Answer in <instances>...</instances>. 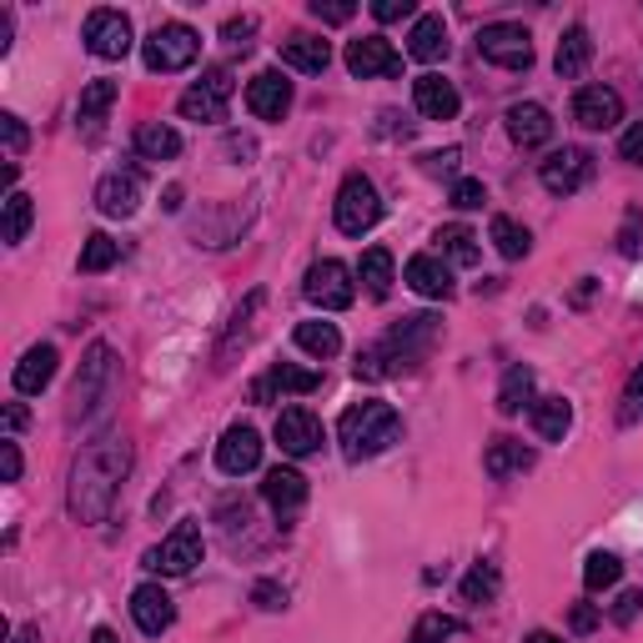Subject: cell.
Returning <instances> with one entry per match:
<instances>
[{
	"label": "cell",
	"mask_w": 643,
	"mask_h": 643,
	"mask_svg": "<svg viewBox=\"0 0 643 643\" xmlns=\"http://www.w3.org/2000/svg\"><path fill=\"white\" fill-rule=\"evenodd\" d=\"M533 428L543 442H563V432L573 428L568 397H543V403H533Z\"/></svg>",
	"instance_id": "cell-33"
},
{
	"label": "cell",
	"mask_w": 643,
	"mask_h": 643,
	"mask_svg": "<svg viewBox=\"0 0 643 643\" xmlns=\"http://www.w3.org/2000/svg\"><path fill=\"white\" fill-rule=\"evenodd\" d=\"M477 56L503 66V71H528L533 66V36L512 21H493L477 31Z\"/></svg>",
	"instance_id": "cell-7"
},
{
	"label": "cell",
	"mask_w": 643,
	"mask_h": 643,
	"mask_svg": "<svg viewBox=\"0 0 643 643\" xmlns=\"http://www.w3.org/2000/svg\"><path fill=\"white\" fill-rule=\"evenodd\" d=\"M56 347L50 342H41V347H31L21 362H15V393H25V397H36V393H46L50 387V377H56Z\"/></svg>",
	"instance_id": "cell-25"
},
{
	"label": "cell",
	"mask_w": 643,
	"mask_h": 643,
	"mask_svg": "<svg viewBox=\"0 0 643 643\" xmlns=\"http://www.w3.org/2000/svg\"><path fill=\"white\" fill-rule=\"evenodd\" d=\"M573 121L588 126V132H608V126L623 121V95L613 86H584L573 95Z\"/></svg>",
	"instance_id": "cell-15"
},
{
	"label": "cell",
	"mask_w": 643,
	"mask_h": 643,
	"mask_svg": "<svg viewBox=\"0 0 643 643\" xmlns=\"http://www.w3.org/2000/svg\"><path fill=\"white\" fill-rule=\"evenodd\" d=\"M116 91H121L116 81H91V86L81 91V106H76V126H81L86 142H95V132H101V116L111 111Z\"/></svg>",
	"instance_id": "cell-27"
},
{
	"label": "cell",
	"mask_w": 643,
	"mask_h": 643,
	"mask_svg": "<svg viewBox=\"0 0 643 643\" xmlns=\"http://www.w3.org/2000/svg\"><path fill=\"white\" fill-rule=\"evenodd\" d=\"M86 50L101 60H121L126 50H132V21L121 11H91L86 15V31H81Z\"/></svg>",
	"instance_id": "cell-12"
},
{
	"label": "cell",
	"mask_w": 643,
	"mask_h": 643,
	"mask_svg": "<svg viewBox=\"0 0 643 643\" xmlns=\"http://www.w3.org/2000/svg\"><path fill=\"white\" fill-rule=\"evenodd\" d=\"M262 463V432L247 428V422H237V428L222 432V442H216V467L227 477H241L251 473V467Z\"/></svg>",
	"instance_id": "cell-14"
},
{
	"label": "cell",
	"mask_w": 643,
	"mask_h": 643,
	"mask_svg": "<svg viewBox=\"0 0 643 643\" xmlns=\"http://www.w3.org/2000/svg\"><path fill=\"white\" fill-rule=\"evenodd\" d=\"M161 206H167V212H177V206H181V187H167V202H161Z\"/></svg>",
	"instance_id": "cell-59"
},
{
	"label": "cell",
	"mask_w": 643,
	"mask_h": 643,
	"mask_svg": "<svg viewBox=\"0 0 643 643\" xmlns=\"http://www.w3.org/2000/svg\"><path fill=\"white\" fill-rule=\"evenodd\" d=\"M116 257H121L116 241H111L106 232H91V237H86V247H81V272L86 277L106 272V267H116Z\"/></svg>",
	"instance_id": "cell-41"
},
{
	"label": "cell",
	"mask_w": 643,
	"mask_h": 643,
	"mask_svg": "<svg viewBox=\"0 0 643 643\" xmlns=\"http://www.w3.org/2000/svg\"><path fill=\"white\" fill-rule=\"evenodd\" d=\"M453 633H458V619H448V613H422L407 643H448Z\"/></svg>",
	"instance_id": "cell-43"
},
{
	"label": "cell",
	"mask_w": 643,
	"mask_h": 643,
	"mask_svg": "<svg viewBox=\"0 0 643 643\" xmlns=\"http://www.w3.org/2000/svg\"><path fill=\"white\" fill-rule=\"evenodd\" d=\"M95 206L106 216H136V206H142V177L136 171H111V177L95 181Z\"/></svg>",
	"instance_id": "cell-19"
},
{
	"label": "cell",
	"mask_w": 643,
	"mask_h": 643,
	"mask_svg": "<svg viewBox=\"0 0 643 643\" xmlns=\"http://www.w3.org/2000/svg\"><path fill=\"white\" fill-rule=\"evenodd\" d=\"M407 56L413 60H442L448 56V25H442V15H417L413 36H407Z\"/></svg>",
	"instance_id": "cell-29"
},
{
	"label": "cell",
	"mask_w": 643,
	"mask_h": 643,
	"mask_svg": "<svg viewBox=\"0 0 643 643\" xmlns=\"http://www.w3.org/2000/svg\"><path fill=\"white\" fill-rule=\"evenodd\" d=\"M292 337H297V347H302V352H312L317 362H322V358H337V352H342V332H337L332 322H302Z\"/></svg>",
	"instance_id": "cell-35"
},
{
	"label": "cell",
	"mask_w": 643,
	"mask_h": 643,
	"mask_svg": "<svg viewBox=\"0 0 643 643\" xmlns=\"http://www.w3.org/2000/svg\"><path fill=\"white\" fill-rule=\"evenodd\" d=\"M619 251H623V257H643V212H639V206H629V212H623Z\"/></svg>",
	"instance_id": "cell-44"
},
{
	"label": "cell",
	"mask_w": 643,
	"mask_h": 643,
	"mask_svg": "<svg viewBox=\"0 0 643 643\" xmlns=\"http://www.w3.org/2000/svg\"><path fill=\"white\" fill-rule=\"evenodd\" d=\"M251 31H257V15H241V21H227V31H222V36H227L232 41V46H241V50H247L251 46Z\"/></svg>",
	"instance_id": "cell-53"
},
{
	"label": "cell",
	"mask_w": 643,
	"mask_h": 643,
	"mask_svg": "<svg viewBox=\"0 0 643 643\" xmlns=\"http://www.w3.org/2000/svg\"><path fill=\"white\" fill-rule=\"evenodd\" d=\"M619 151H623V161H633V167H643V121H633L629 132H623Z\"/></svg>",
	"instance_id": "cell-50"
},
{
	"label": "cell",
	"mask_w": 643,
	"mask_h": 643,
	"mask_svg": "<svg viewBox=\"0 0 643 643\" xmlns=\"http://www.w3.org/2000/svg\"><path fill=\"white\" fill-rule=\"evenodd\" d=\"M483 202H488V191H483V181L463 177V181L453 187V206H458V212H477Z\"/></svg>",
	"instance_id": "cell-47"
},
{
	"label": "cell",
	"mask_w": 643,
	"mask_h": 643,
	"mask_svg": "<svg viewBox=\"0 0 643 643\" xmlns=\"http://www.w3.org/2000/svg\"><path fill=\"white\" fill-rule=\"evenodd\" d=\"M358 277H362V286H368V297H372V302H382L387 292H393V251H387V247L362 251Z\"/></svg>",
	"instance_id": "cell-32"
},
{
	"label": "cell",
	"mask_w": 643,
	"mask_h": 643,
	"mask_svg": "<svg viewBox=\"0 0 643 643\" xmlns=\"http://www.w3.org/2000/svg\"><path fill=\"white\" fill-rule=\"evenodd\" d=\"M619 578H623L619 553H588V563H584V584H588V594H603V588H613Z\"/></svg>",
	"instance_id": "cell-38"
},
{
	"label": "cell",
	"mask_w": 643,
	"mask_h": 643,
	"mask_svg": "<svg viewBox=\"0 0 643 643\" xmlns=\"http://www.w3.org/2000/svg\"><path fill=\"white\" fill-rule=\"evenodd\" d=\"M317 387H322V372L292 368V362H277L267 377L251 382V403H272L277 393H317Z\"/></svg>",
	"instance_id": "cell-22"
},
{
	"label": "cell",
	"mask_w": 643,
	"mask_h": 643,
	"mask_svg": "<svg viewBox=\"0 0 643 643\" xmlns=\"http://www.w3.org/2000/svg\"><path fill=\"white\" fill-rule=\"evenodd\" d=\"M132 619L142 633H151V639H161V633L177 623V603H171V594L161 584H142L132 594Z\"/></svg>",
	"instance_id": "cell-18"
},
{
	"label": "cell",
	"mask_w": 643,
	"mask_h": 643,
	"mask_svg": "<svg viewBox=\"0 0 643 643\" xmlns=\"http://www.w3.org/2000/svg\"><path fill=\"white\" fill-rule=\"evenodd\" d=\"M262 302H267L262 292H251V297H247V307H241L237 317H232V332H227V342L216 347V372H227V368H232V358H237V347L247 342V332H251V317L262 312Z\"/></svg>",
	"instance_id": "cell-34"
},
{
	"label": "cell",
	"mask_w": 643,
	"mask_h": 643,
	"mask_svg": "<svg viewBox=\"0 0 643 643\" xmlns=\"http://www.w3.org/2000/svg\"><path fill=\"white\" fill-rule=\"evenodd\" d=\"M498 563H477L473 573L463 578V603H488L493 594H498Z\"/></svg>",
	"instance_id": "cell-42"
},
{
	"label": "cell",
	"mask_w": 643,
	"mask_h": 643,
	"mask_svg": "<svg viewBox=\"0 0 643 643\" xmlns=\"http://www.w3.org/2000/svg\"><path fill=\"white\" fill-rule=\"evenodd\" d=\"M312 15H317V21H327V25H342V21H352V15H358V5H352V0H312Z\"/></svg>",
	"instance_id": "cell-46"
},
{
	"label": "cell",
	"mask_w": 643,
	"mask_h": 643,
	"mask_svg": "<svg viewBox=\"0 0 643 643\" xmlns=\"http://www.w3.org/2000/svg\"><path fill=\"white\" fill-rule=\"evenodd\" d=\"M458 161H463V151H458V146H448V151H428V156H422V171H428V177H453Z\"/></svg>",
	"instance_id": "cell-48"
},
{
	"label": "cell",
	"mask_w": 643,
	"mask_h": 643,
	"mask_svg": "<svg viewBox=\"0 0 643 643\" xmlns=\"http://www.w3.org/2000/svg\"><path fill=\"white\" fill-rule=\"evenodd\" d=\"M538 181L553 191V196H573L594 181V156L584 146H563V151H549L538 161Z\"/></svg>",
	"instance_id": "cell-9"
},
{
	"label": "cell",
	"mask_w": 643,
	"mask_h": 643,
	"mask_svg": "<svg viewBox=\"0 0 643 643\" xmlns=\"http://www.w3.org/2000/svg\"><path fill=\"white\" fill-rule=\"evenodd\" d=\"M413 106L422 111L428 121H453L458 106H463V95H458L453 81H442V76H417L413 81Z\"/></svg>",
	"instance_id": "cell-20"
},
{
	"label": "cell",
	"mask_w": 643,
	"mask_h": 643,
	"mask_svg": "<svg viewBox=\"0 0 643 643\" xmlns=\"http://www.w3.org/2000/svg\"><path fill=\"white\" fill-rule=\"evenodd\" d=\"M332 216H337V232H342V237H362V232L377 227L382 222V196H377V187H372V177L352 171V177L337 187Z\"/></svg>",
	"instance_id": "cell-5"
},
{
	"label": "cell",
	"mask_w": 643,
	"mask_h": 643,
	"mask_svg": "<svg viewBox=\"0 0 643 643\" xmlns=\"http://www.w3.org/2000/svg\"><path fill=\"white\" fill-rule=\"evenodd\" d=\"M438 241H442V251H448L458 267H477V262H483V247H477V237L467 227H442Z\"/></svg>",
	"instance_id": "cell-40"
},
{
	"label": "cell",
	"mask_w": 643,
	"mask_h": 643,
	"mask_svg": "<svg viewBox=\"0 0 643 643\" xmlns=\"http://www.w3.org/2000/svg\"><path fill=\"white\" fill-rule=\"evenodd\" d=\"M483 467H488V477L528 473V467H533V448H523V442H512V438H498L488 448V458H483Z\"/></svg>",
	"instance_id": "cell-30"
},
{
	"label": "cell",
	"mask_w": 643,
	"mask_h": 643,
	"mask_svg": "<svg viewBox=\"0 0 643 643\" xmlns=\"http://www.w3.org/2000/svg\"><path fill=\"white\" fill-rule=\"evenodd\" d=\"M251 603L267 608V613H277V608H286V588H282V584H272V578H262V584L251 588Z\"/></svg>",
	"instance_id": "cell-49"
},
{
	"label": "cell",
	"mask_w": 643,
	"mask_h": 643,
	"mask_svg": "<svg viewBox=\"0 0 643 643\" xmlns=\"http://www.w3.org/2000/svg\"><path fill=\"white\" fill-rule=\"evenodd\" d=\"M142 56H146V71H161V76H171V71H187L191 60L202 56V36H196L191 25H181V21H171V25H156L151 36H146Z\"/></svg>",
	"instance_id": "cell-6"
},
{
	"label": "cell",
	"mask_w": 643,
	"mask_h": 643,
	"mask_svg": "<svg viewBox=\"0 0 643 643\" xmlns=\"http://www.w3.org/2000/svg\"><path fill=\"white\" fill-rule=\"evenodd\" d=\"M227 101H232V71L227 66H212V71H202V81L181 95V116L212 126V121H227Z\"/></svg>",
	"instance_id": "cell-10"
},
{
	"label": "cell",
	"mask_w": 643,
	"mask_h": 643,
	"mask_svg": "<svg viewBox=\"0 0 643 643\" xmlns=\"http://www.w3.org/2000/svg\"><path fill=\"white\" fill-rule=\"evenodd\" d=\"M202 563V528L196 523H177L167 538H161V549L146 553V568L167 573V578H181Z\"/></svg>",
	"instance_id": "cell-11"
},
{
	"label": "cell",
	"mask_w": 643,
	"mask_h": 643,
	"mask_svg": "<svg viewBox=\"0 0 643 643\" xmlns=\"http://www.w3.org/2000/svg\"><path fill=\"white\" fill-rule=\"evenodd\" d=\"M397 438H403V417L387 403H358V407H347L342 422H337V442H342L347 463L377 458L382 448H393Z\"/></svg>",
	"instance_id": "cell-3"
},
{
	"label": "cell",
	"mask_w": 643,
	"mask_h": 643,
	"mask_svg": "<svg viewBox=\"0 0 643 643\" xmlns=\"http://www.w3.org/2000/svg\"><path fill=\"white\" fill-rule=\"evenodd\" d=\"M372 15H377L382 25H393V21H403V15H413V0H377Z\"/></svg>",
	"instance_id": "cell-52"
},
{
	"label": "cell",
	"mask_w": 643,
	"mask_h": 643,
	"mask_svg": "<svg viewBox=\"0 0 643 643\" xmlns=\"http://www.w3.org/2000/svg\"><path fill=\"white\" fill-rule=\"evenodd\" d=\"M407 286H413L417 297L448 302V297H453V272H448V262H442V257H432V251H417L413 262H407Z\"/></svg>",
	"instance_id": "cell-23"
},
{
	"label": "cell",
	"mask_w": 643,
	"mask_h": 643,
	"mask_svg": "<svg viewBox=\"0 0 643 643\" xmlns=\"http://www.w3.org/2000/svg\"><path fill=\"white\" fill-rule=\"evenodd\" d=\"M116 382H121V362L111 352V342H91L81 372H76V387H71V422H91L116 397Z\"/></svg>",
	"instance_id": "cell-4"
},
{
	"label": "cell",
	"mask_w": 643,
	"mask_h": 643,
	"mask_svg": "<svg viewBox=\"0 0 643 643\" xmlns=\"http://www.w3.org/2000/svg\"><path fill=\"white\" fill-rule=\"evenodd\" d=\"M177 151H181V136L171 132V126H161V121H142V126H136V156H146V161H171Z\"/></svg>",
	"instance_id": "cell-31"
},
{
	"label": "cell",
	"mask_w": 643,
	"mask_h": 643,
	"mask_svg": "<svg viewBox=\"0 0 643 643\" xmlns=\"http://www.w3.org/2000/svg\"><path fill=\"white\" fill-rule=\"evenodd\" d=\"M573 633H594L598 629V608H588V603H578V608H573Z\"/></svg>",
	"instance_id": "cell-56"
},
{
	"label": "cell",
	"mask_w": 643,
	"mask_h": 643,
	"mask_svg": "<svg viewBox=\"0 0 643 643\" xmlns=\"http://www.w3.org/2000/svg\"><path fill=\"white\" fill-rule=\"evenodd\" d=\"M31 216H36V206H31V196L25 191H11L5 196V227H0V237L11 241H25V232H31Z\"/></svg>",
	"instance_id": "cell-39"
},
{
	"label": "cell",
	"mask_w": 643,
	"mask_h": 643,
	"mask_svg": "<svg viewBox=\"0 0 643 643\" xmlns=\"http://www.w3.org/2000/svg\"><path fill=\"white\" fill-rule=\"evenodd\" d=\"M588 60H594V36H588L584 25H568L559 41V56H553V66H559L563 81H573V76L588 71Z\"/></svg>",
	"instance_id": "cell-28"
},
{
	"label": "cell",
	"mask_w": 643,
	"mask_h": 643,
	"mask_svg": "<svg viewBox=\"0 0 643 643\" xmlns=\"http://www.w3.org/2000/svg\"><path fill=\"white\" fill-rule=\"evenodd\" d=\"M0 463H5V483H15V477H21V448H15L11 438L0 442Z\"/></svg>",
	"instance_id": "cell-54"
},
{
	"label": "cell",
	"mask_w": 643,
	"mask_h": 643,
	"mask_svg": "<svg viewBox=\"0 0 643 643\" xmlns=\"http://www.w3.org/2000/svg\"><path fill=\"white\" fill-rule=\"evenodd\" d=\"M347 71L372 81V76H403V56L393 50V41L382 36H362V41H347Z\"/></svg>",
	"instance_id": "cell-13"
},
{
	"label": "cell",
	"mask_w": 643,
	"mask_h": 643,
	"mask_svg": "<svg viewBox=\"0 0 643 643\" xmlns=\"http://www.w3.org/2000/svg\"><path fill=\"white\" fill-rule=\"evenodd\" d=\"M528 643H563V639H559V633H543V629H538V633H528Z\"/></svg>",
	"instance_id": "cell-60"
},
{
	"label": "cell",
	"mask_w": 643,
	"mask_h": 643,
	"mask_svg": "<svg viewBox=\"0 0 643 643\" xmlns=\"http://www.w3.org/2000/svg\"><path fill=\"white\" fill-rule=\"evenodd\" d=\"M15 643H41V633L36 629H21V633H15Z\"/></svg>",
	"instance_id": "cell-62"
},
{
	"label": "cell",
	"mask_w": 643,
	"mask_h": 643,
	"mask_svg": "<svg viewBox=\"0 0 643 643\" xmlns=\"http://www.w3.org/2000/svg\"><path fill=\"white\" fill-rule=\"evenodd\" d=\"M302 292H307V302L312 307H322V312H347L352 302H358V282H352V272H347L342 262H332V257H322V262L307 267Z\"/></svg>",
	"instance_id": "cell-8"
},
{
	"label": "cell",
	"mask_w": 643,
	"mask_h": 643,
	"mask_svg": "<svg viewBox=\"0 0 643 643\" xmlns=\"http://www.w3.org/2000/svg\"><path fill=\"white\" fill-rule=\"evenodd\" d=\"M643 608V594H623L619 603H613V623H633V613Z\"/></svg>",
	"instance_id": "cell-55"
},
{
	"label": "cell",
	"mask_w": 643,
	"mask_h": 643,
	"mask_svg": "<svg viewBox=\"0 0 643 643\" xmlns=\"http://www.w3.org/2000/svg\"><path fill=\"white\" fill-rule=\"evenodd\" d=\"M438 337H442V317H432V312L403 317L377 347L358 352V377H368V382L372 377H403V372L422 368L428 352L438 347Z\"/></svg>",
	"instance_id": "cell-2"
},
{
	"label": "cell",
	"mask_w": 643,
	"mask_h": 643,
	"mask_svg": "<svg viewBox=\"0 0 643 643\" xmlns=\"http://www.w3.org/2000/svg\"><path fill=\"white\" fill-rule=\"evenodd\" d=\"M21 428H25V407L11 403V407H5V432H21Z\"/></svg>",
	"instance_id": "cell-57"
},
{
	"label": "cell",
	"mask_w": 643,
	"mask_h": 643,
	"mask_svg": "<svg viewBox=\"0 0 643 643\" xmlns=\"http://www.w3.org/2000/svg\"><path fill=\"white\" fill-rule=\"evenodd\" d=\"M327 60H332V46H327L322 36H307V31H297V36L282 41V66H292V71L322 76V71H327Z\"/></svg>",
	"instance_id": "cell-26"
},
{
	"label": "cell",
	"mask_w": 643,
	"mask_h": 643,
	"mask_svg": "<svg viewBox=\"0 0 643 643\" xmlns=\"http://www.w3.org/2000/svg\"><path fill=\"white\" fill-rule=\"evenodd\" d=\"M528 397H533V368H508V377L498 387V413L518 417L528 407Z\"/></svg>",
	"instance_id": "cell-36"
},
{
	"label": "cell",
	"mask_w": 643,
	"mask_h": 643,
	"mask_svg": "<svg viewBox=\"0 0 643 643\" xmlns=\"http://www.w3.org/2000/svg\"><path fill=\"white\" fill-rule=\"evenodd\" d=\"M277 442H282L286 458H307L322 448V422L307 407H282L277 413Z\"/></svg>",
	"instance_id": "cell-16"
},
{
	"label": "cell",
	"mask_w": 643,
	"mask_h": 643,
	"mask_svg": "<svg viewBox=\"0 0 643 643\" xmlns=\"http://www.w3.org/2000/svg\"><path fill=\"white\" fill-rule=\"evenodd\" d=\"M132 473V442L121 432H101L81 448L71 467V512L76 523H106L116 508V493Z\"/></svg>",
	"instance_id": "cell-1"
},
{
	"label": "cell",
	"mask_w": 643,
	"mask_h": 643,
	"mask_svg": "<svg viewBox=\"0 0 643 643\" xmlns=\"http://www.w3.org/2000/svg\"><path fill=\"white\" fill-rule=\"evenodd\" d=\"M262 498L272 503V512L286 523V518H297L302 503H307V477H302L297 467H272L262 483Z\"/></svg>",
	"instance_id": "cell-21"
},
{
	"label": "cell",
	"mask_w": 643,
	"mask_h": 643,
	"mask_svg": "<svg viewBox=\"0 0 643 643\" xmlns=\"http://www.w3.org/2000/svg\"><path fill=\"white\" fill-rule=\"evenodd\" d=\"M91 643H121V639H116L111 629H95V633H91Z\"/></svg>",
	"instance_id": "cell-61"
},
{
	"label": "cell",
	"mask_w": 643,
	"mask_h": 643,
	"mask_svg": "<svg viewBox=\"0 0 643 643\" xmlns=\"http://www.w3.org/2000/svg\"><path fill=\"white\" fill-rule=\"evenodd\" d=\"M0 136H5V146H11V156H21L25 151V126H21V116H0Z\"/></svg>",
	"instance_id": "cell-51"
},
{
	"label": "cell",
	"mask_w": 643,
	"mask_h": 643,
	"mask_svg": "<svg viewBox=\"0 0 643 643\" xmlns=\"http://www.w3.org/2000/svg\"><path fill=\"white\" fill-rule=\"evenodd\" d=\"M643 417V362L633 368V377H629V387H623V407H619V422L629 428V422H639Z\"/></svg>",
	"instance_id": "cell-45"
},
{
	"label": "cell",
	"mask_w": 643,
	"mask_h": 643,
	"mask_svg": "<svg viewBox=\"0 0 643 643\" xmlns=\"http://www.w3.org/2000/svg\"><path fill=\"white\" fill-rule=\"evenodd\" d=\"M286 106H292V81H286L282 71H262V76H251L247 86V111L257 121H282Z\"/></svg>",
	"instance_id": "cell-17"
},
{
	"label": "cell",
	"mask_w": 643,
	"mask_h": 643,
	"mask_svg": "<svg viewBox=\"0 0 643 643\" xmlns=\"http://www.w3.org/2000/svg\"><path fill=\"white\" fill-rule=\"evenodd\" d=\"M508 136L523 151H533V146H549L553 142V116L538 101H518V106H508Z\"/></svg>",
	"instance_id": "cell-24"
},
{
	"label": "cell",
	"mask_w": 643,
	"mask_h": 643,
	"mask_svg": "<svg viewBox=\"0 0 643 643\" xmlns=\"http://www.w3.org/2000/svg\"><path fill=\"white\" fill-rule=\"evenodd\" d=\"M588 297H594V277H584V286H578V292H573V307H584Z\"/></svg>",
	"instance_id": "cell-58"
},
{
	"label": "cell",
	"mask_w": 643,
	"mask_h": 643,
	"mask_svg": "<svg viewBox=\"0 0 643 643\" xmlns=\"http://www.w3.org/2000/svg\"><path fill=\"white\" fill-rule=\"evenodd\" d=\"M493 247H498L508 262H518V257H528L533 237H528V227H518L512 216H493Z\"/></svg>",
	"instance_id": "cell-37"
}]
</instances>
